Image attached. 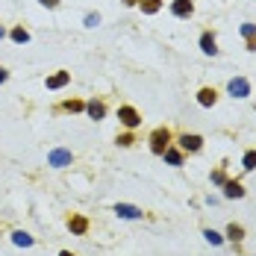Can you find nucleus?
Instances as JSON below:
<instances>
[{
  "mask_svg": "<svg viewBox=\"0 0 256 256\" xmlns=\"http://www.w3.org/2000/svg\"><path fill=\"white\" fill-rule=\"evenodd\" d=\"M171 138H174V136H171L168 127H156L154 132H150V138H148V142H150V150H154L156 156H162L171 148Z\"/></svg>",
  "mask_w": 256,
  "mask_h": 256,
  "instance_id": "obj_1",
  "label": "nucleus"
},
{
  "mask_svg": "<svg viewBox=\"0 0 256 256\" xmlns=\"http://www.w3.org/2000/svg\"><path fill=\"white\" fill-rule=\"evenodd\" d=\"M200 148H204V138L198 132H182L180 136V150L182 154H200Z\"/></svg>",
  "mask_w": 256,
  "mask_h": 256,
  "instance_id": "obj_2",
  "label": "nucleus"
},
{
  "mask_svg": "<svg viewBox=\"0 0 256 256\" xmlns=\"http://www.w3.org/2000/svg\"><path fill=\"white\" fill-rule=\"evenodd\" d=\"M118 121H121L127 130H136L138 124H142V115H138L132 106H118Z\"/></svg>",
  "mask_w": 256,
  "mask_h": 256,
  "instance_id": "obj_3",
  "label": "nucleus"
},
{
  "mask_svg": "<svg viewBox=\"0 0 256 256\" xmlns=\"http://www.w3.org/2000/svg\"><path fill=\"white\" fill-rule=\"evenodd\" d=\"M118 218H124V221H142L144 218V212L138 209V206H132V204H115V209H112Z\"/></svg>",
  "mask_w": 256,
  "mask_h": 256,
  "instance_id": "obj_4",
  "label": "nucleus"
},
{
  "mask_svg": "<svg viewBox=\"0 0 256 256\" xmlns=\"http://www.w3.org/2000/svg\"><path fill=\"white\" fill-rule=\"evenodd\" d=\"M71 162H74V154L65 150V148H56V150H50V156H48V165H53V168H65V165H71Z\"/></svg>",
  "mask_w": 256,
  "mask_h": 256,
  "instance_id": "obj_5",
  "label": "nucleus"
},
{
  "mask_svg": "<svg viewBox=\"0 0 256 256\" xmlns=\"http://www.w3.org/2000/svg\"><path fill=\"white\" fill-rule=\"evenodd\" d=\"M227 92H230L232 98H238V100H242V98H248V94H250V82H248L244 77H232L230 82H227Z\"/></svg>",
  "mask_w": 256,
  "mask_h": 256,
  "instance_id": "obj_6",
  "label": "nucleus"
},
{
  "mask_svg": "<svg viewBox=\"0 0 256 256\" xmlns=\"http://www.w3.org/2000/svg\"><path fill=\"white\" fill-rule=\"evenodd\" d=\"M221 188H224V198H227V200H242V198H244V186H242L238 180H227Z\"/></svg>",
  "mask_w": 256,
  "mask_h": 256,
  "instance_id": "obj_7",
  "label": "nucleus"
},
{
  "mask_svg": "<svg viewBox=\"0 0 256 256\" xmlns=\"http://www.w3.org/2000/svg\"><path fill=\"white\" fill-rule=\"evenodd\" d=\"M192 12H194V3L192 0H174L171 3V15L174 18H192Z\"/></svg>",
  "mask_w": 256,
  "mask_h": 256,
  "instance_id": "obj_8",
  "label": "nucleus"
},
{
  "mask_svg": "<svg viewBox=\"0 0 256 256\" xmlns=\"http://www.w3.org/2000/svg\"><path fill=\"white\" fill-rule=\"evenodd\" d=\"M68 230H71V236H86L88 232V218L86 215H71L68 218Z\"/></svg>",
  "mask_w": 256,
  "mask_h": 256,
  "instance_id": "obj_9",
  "label": "nucleus"
},
{
  "mask_svg": "<svg viewBox=\"0 0 256 256\" xmlns=\"http://www.w3.org/2000/svg\"><path fill=\"white\" fill-rule=\"evenodd\" d=\"M200 50H204L206 56H218V42H215V36H212L209 30L200 36Z\"/></svg>",
  "mask_w": 256,
  "mask_h": 256,
  "instance_id": "obj_10",
  "label": "nucleus"
},
{
  "mask_svg": "<svg viewBox=\"0 0 256 256\" xmlns=\"http://www.w3.org/2000/svg\"><path fill=\"white\" fill-rule=\"evenodd\" d=\"M224 238H227V242H232V244H242V242H244V227H242V224H236V221H232V224H227Z\"/></svg>",
  "mask_w": 256,
  "mask_h": 256,
  "instance_id": "obj_11",
  "label": "nucleus"
},
{
  "mask_svg": "<svg viewBox=\"0 0 256 256\" xmlns=\"http://www.w3.org/2000/svg\"><path fill=\"white\" fill-rule=\"evenodd\" d=\"M198 103L206 106V109H209V106H215V103H218V92H215V88H209V86L200 88V92H198Z\"/></svg>",
  "mask_w": 256,
  "mask_h": 256,
  "instance_id": "obj_12",
  "label": "nucleus"
},
{
  "mask_svg": "<svg viewBox=\"0 0 256 256\" xmlns=\"http://www.w3.org/2000/svg\"><path fill=\"white\" fill-rule=\"evenodd\" d=\"M12 244H18V248H32V244H36V238H32L26 230H15V232H12Z\"/></svg>",
  "mask_w": 256,
  "mask_h": 256,
  "instance_id": "obj_13",
  "label": "nucleus"
},
{
  "mask_svg": "<svg viewBox=\"0 0 256 256\" xmlns=\"http://www.w3.org/2000/svg\"><path fill=\"white\" fill-rule=\"evenodd\" d=\"M162 159H165L168 165H174V168H180V165H182V150H180V148H174V144H171V148H168V150L162 154Z\"/></svg>",
  "mask_w": 256,
  "mask_h": 256,
  "instance_id": "obj_14",
  "label": "nucleus"
},
{
  "mask_svg": "<svg viewBox=\"0 0 256 256\" xmlns=\"http://www.w3.org/2000/svg\"><path fill=\"white\" fill-rule=\"evenodd\" d=\"M68 80H71L68 71H56L53 77H48V88H62V86H68Z\"/></svg>",
  "mask_w": 256,
  "mask_h": 256,
  "instance_id": "obj_15",
  "label": "nucleus"
},
{
  "mask_svg": "<svg viewBox=\"0 0 256 256\" xmlns=\"http://www.w3.org/2000/svg\"><path fill=\"white\" fill-rule=\"evenodd\" d=\"M86 112H88L94 121H100L103 115H106V106H103V100H92V103H86Z\"/></svg>",
  "mask_w": 256,
  "mask_h": 256,
  "instance_id": "obj_16",
  "label": "nucleus"
},
{
  "mask_svg": "<svg viewBox=\"0 0 256 256\" xmlns=\"http://www.w3.org/2000/svg\"><path fill=\"white\" fill-rule=\"evenodd\" d=\"M138 9H142L144 15H156V12L162 9V0H138Z\"/></svg>",
  "mask_w": 256,
  "mask_h": 256,
  "instance_id": "obj_17",
  "label": "nucleus"
},
{
  "mask_svg": "<svg viewBox=\"0 0 256 256\" xmlns=\"http://www.w3.org/2000/svg\"><path fill=\"white\" fill-rule=\"evenodd\" d=\"M56 112H86V103L82 100H65L62 106H56Z\"/></svg>",
  "mask_w": 256,
  "mask_h": 256,
  "instance_id": "obj_18",
  "label": "nucleus"
},
{
  "mask_svg": "<svg viewBox=\"0 0 256 256\" xmlns=\"http://www.w3.org/2000/svg\"><path fill=\"white\" fill-rule=\"evenodd\" d=\"M204 238L209 242V244H215V248H218V244H224V236H221L218 230H212V227H206V230H204Z\"/></svg>",
  "mask_w": 256,
  "mask_h": 256,
  "instance_id": "obj_19",
  "label": "nucleus"
},
{
  "mask_svg": "<svg viewBox=\"0 0 256 256\" xmlns=\"http://www.w3.org/2000/svg\"><path fill=\"white\" fill-rule=\"evenodd\" d=\"M9 36H12V42H15V44H26V42H30V32H26L24 26H15Z\"/></svg>",
  "mask_w": 256,
  "mask_h": 256,
  "instance_id": "obj_20",
  "label": "nucleus"
},
{
  "mask_svg": "<svg viewBox=\"0 0 256 256\" xmlns=\"http://www.w3.org/2000/svg\"><path fill=\"white\" fill-rule=\"evenodd\" d=\"M242 165H244V171H256V150H244Z\"/></svg>",
  "mask_w": 256,
  "mask_h": 256,
  "instance_id": "obj_21",
  "label": "nucleus"
},
{
  "mask_svg": "<svg viewBox=\"0 0 256 256\" xmlns=\"http://www.w3.org/2000/svg\"><path fill=\"white\" fill-rule=\"evenodd\" d=\"M209 180H212V186H224V182H227V171H224V168H215V171L209 174Z\"/></svg>",
  "mask_w": 256,
  "mask_h": 256,
  "instance_id": "obj_22",
  "label": "nucleus"
},
{
  "mask_svg": "<svg viewBox=\"0 0 256 256\" xmlns=\"http://www.w3.org/2000/svg\"><path fill=\"white\" fill-rule=\"evenodd\" d=\"M115 142H118V144H121V148H130V144H132V142H136V136H132V132H124V136H118V138H115Z\"/></svg>",
  "mask_w": 256,
  "mask_h": 256,
  "instance_id": "obj_23",
  "label": "nucleus"
},
{
  "mask_svg": "<svg viewBox=\"0 0 256 256\" xmlns=\"http://www.w3.org/2000/svg\"><path fill=\"white\" fill-rule=\"evenodd\" d=\"M242 36L244 38H256V24H242Z\"/></svg>",
  "mask_w": 256,
  "mask_h": 256,
  "instance_id": "obj_24",
  "label": "nucleus"
},
{
  "mask_svg": "<svg viewBox=\"0 0 256 256\" xmlns=\"http://www.w3.org/2000/svg\"><path fill=\"white\" fill-rule=\"evenodd\" d=\"M100 24V15H98V12H88V15H86V26H98Z\"/></svg>",
  "mask_w": 256,
  "mask_h": 256,
  "instance_id": "obj_25",
  "label": "nucleus"
},
{
  "mask_svg": "<svg viewBox=\"0 0 256 256\" xmlns=\"http://www.w3.org/2000/svg\"><path fill=\"white\" fill-rule=\"evenodd\" d=\"M38 3H42V6H48V9H56V6H59V0H38Z\"/></svg>",
  "mask_w": 256,
  "mask_h": 256,
  "instance_id": "obj_26",
  "label": "nucleus"
},
{
  "mask_svg": "<svg viewBox=\"0 0 256 256\" xmlns=\"http://www.w3.org/2000/svg\"><path fill=\"white\" fill-rule=\"evenodd\" d=\"M6 80H9V71H6V68H0V82H6Z\"/></svg>",
  "mask_w": 256,
  "mask_h": 256,
  "instance_id": "obj_27",
  "label": "nucleus"
},
{
  "mask_svg": "<svg viewBox=\"0 0 256 256\" xmlns=\"http://www.w3.org/2000/svg\"><path fill=\"white\" fill-rule=\"evenodd\" d=\"M124 6H138V0H121Z\"/></svg>",
  "mask_w": 256,
  "mask_h": 256,
  "instance_id": "obj_28",
  "label": "nucleus"
},
{
  "mask_svg": "<svg viewBox=\"0 0 256 256\" xmlns=\"http://www.w3.org/2000/svg\"><path fill=\"white\" fill-rule=\"evenodd\" d=\"M59 256H77V254H71V250H59Z\"/></svg>",
  "mask_w": 256,
  "mask_h": 256,
  "instance_id": "obj_29",
  "label": "nucleus"
},
{
  "mask_svg": "<svg viewBox=\"0 0 256 256\" xmlns=\"http://www.w3.org/2000/svg\"><path fill=\"white\" fill-rule=\"evenodd\" d=\"M3 36H6V26L0 24V38H3Z\"/></svg>",
  "mask_w": 256,
  "mask_h": 256,
  "instance_id": "obj_30",
  "label": "nucleus"
}]
</instances>
